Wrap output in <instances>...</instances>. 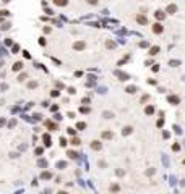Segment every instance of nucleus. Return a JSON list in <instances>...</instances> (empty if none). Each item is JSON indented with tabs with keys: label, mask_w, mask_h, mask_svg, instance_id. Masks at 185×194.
Here are the masks:
<instances>
[{
	"label": "nucleus",
	"mask_w": 185,
	"mask_h": 194,
	"mask_svg": "<svg viewBox=\"0 0 185 194\" xmlns=\"http://www.w3.org/2000/svg\"><path fill=\"white\" fill-rule=\"evenodd\" d=\"M84 47H86V44H84L83 40H81V42H75V44H73V49H75V50H83Z\"/></svg>",
	"instance_id": "f257e3e1"
},
{
	"label": "nucleus",
	"mask_w": 185,
	"mask_h": 194,
	"mask_svg": "<svg viewBox=\"0 0 185 194\" xmlns=\"http://www.w3.org/2000/svg\"><path fill=\"white\" fill-rule=\"evenodd\" d=\"M153 32L161 34V32H162V24H161V23H156V24H154V28H153Z\"/></svg>",
	"instance_id": "f03ea898"
},
{
	"label": "nucleus",
	"mask_w": 185,
	"mask_h": 194,
	"mask_svg": "<svg viewBox=\"0 0 185 194\" xmlns=\"http://www.w3.org/2000/svg\"><path fill=\"white\" fill-rule=\"evenodd\" d=\"M136 21H138L140 24H146V23H148V19H146V16H141V15H140L138 18H136Z\"/></svg>",
	"instance_id": "7ed1b4c3"
},
{
	"label": "nucleus",
	"mask_w": 185,
	"mask_h": 194,
	"mask_svg": "<svg viewBox=\"0 0 185 194\" xmlns=\"http://www.w3.org/2000/svg\"><path fill=\"white\" fill-rule=\"evenodd\" d=\"M175 11H177V6L174 5V3H172V5H169V6H167V13H170V15H172V13H175Z\"/></svg>",
	"instance_id": "20e7f679"
},
{
	"label": "nucleus",
	"mask_w": 185,
	"mask_h": 194,
	"mask_svg": "<svg viewBox=\"0 0 185 194\" xmlns=\"http://www.w3.org/2000/svg\"><path fill=\"white\" fill-rule=\"evenodd\" d=\"M54 3L55 5H59V6H65L68 3V0H54Z\"/></svg>",
	"instance_id": "39448f33"
},
{
	"label": "nucleus",
	"mask_w": 185,
	"mask_h": 194,
	"mask_svg": "<svg viewBox=\"0 0 185 194\" xmlns=\"http://www.w3.org/2000/svg\"><path fill=\"white\" fill-rule=\"evenodd\" d=\"M21 68H23L21 62H18V63H15V65H13V71H18V70H21Z\"/></svg>",
	"instance_id": "423d86ee"
},
{
	"label": "nucleus",
	"mask_w": 185,
	"mask_h": 194,
	"mask_svg": "<svg viewBox=\"0 0 185 194\" xmlns=\"http://www.w3.org/2000/svg\"><path fill=\"white\" fill-rule=\"evenodd\" d=\"M91 147L94 149V151H99V149H101V144H99V141H94V144H91Z\"/></svg>",
	"instance_id": "0eeeda50"
},
{
	"label": "nucleus",
	"mask_w": 185,
	"mask_h": 194,
	"mask_svg": "<svg viewBox=\"0 0 185 194\" xmlns=\"http://www.w3.org/2000/svg\"><path fill=\"white\" fill-rule=\"evenodd\" d=\"M157 52H159V47H153V49H151V52H149V53H151V55H156Z\"/></svg>",
	"instance_id": "6e6552de"
},
{
	"label": "nucleus",
	"mask_w": 185,
	"mask_h": 194,
	"mask_svg": "<svg viewBox=\"0 0 185 194\" xmlns=\"http://www.w3.org/2000/svg\"><path fill=\"white\" fill-rule=\"evenodd\" d=\"M102 138H107V139H111V138H112V133H109V131H107V133H102Z\"/></svg>",
	"instance_id": "1a4fd4ad"
},
{
	"label": "nucleus",
	"mask_w": 185,
	"mask_h": 194,
	"mask_svg": "<svg viewBox=\"0 0 185 194\" xmlns=\"http://www.w3.org/2000/svg\"><path fill=\"white\" fill-rule=\"evenodd\" d=\"M156 18L162 19V18H164V13H162V11H156Z\"/></svg>",
	"instance_id": "9d476101"
},
{
	"label": "nucleus",
	"mask_w": 185,
	"mask_h": 194,
	"mask_svg": "<svg viewBox=\"0 0 185 194\" xmlns=\"http://www.w3.org/2000/svg\"><path fill=\"white\" fill-rule=\"evenodd\" d=\"M88 3H89V5H96V3H98V0H86Z\"/></svg>",
	"instance_id": "9b49d317"
},
{
	"label": "nucleus",
	"mask_w": 185,
	"mask_h": 194,
	"mask_svg": "<svg viewBox=\"0 0 185 194\" xmlns=\"http://www.w3.org/2000/svg\"><path fill=\"white\" fill-rule=\"evenodd\" d=\"M130 131H132V128H130V126H127V128H125V131H123V133H125V134H128Z\"/></svg>",
	"instance_id": "f8f14e48"
},
{
	"label": "nucleus",
	"mask_w": 185,
	"mask_h": 194,
	"mask_svg": "<svg viewBox=\"0 0 185 194\" xmlns=\"http://www.w3.org/2000/svg\"><path fill=\"white\" fill-rule=\"evenodd\" d=\"M169 100H172V102H179V99H177V97H169Z\"/></svg>",
	"instance_id": "ddd939ff"
},
{
	"label": "nucleus",
	"mask_w": 185,
	"mask_h": 194,
	"mask_svg": "<svg viewBox=\"0 0 185 194\" xmlns=\"http://www.w3.org/2000/svg\"><path fill=\"white\" fill-rule=\"evenodd\" d=\"M3 123H5V120H0V126H2V125H3Z\"/></svg>",
	"instance_id": "4468645a"
}]
</instances>
